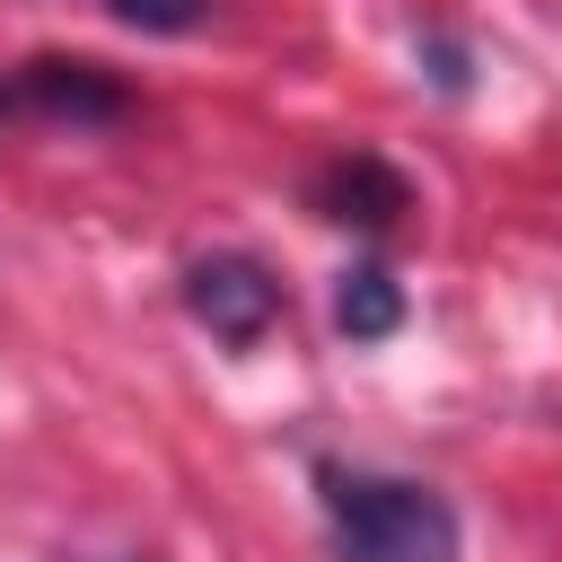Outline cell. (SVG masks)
<instances>
[{
    "mask_svg": "<svg viewBox=\"0 0 562 562\" xmlns=\"http://www.w3.org/2000/svg\"><path fill=\"white\" fill-rule=\"evenodd\" d=\"M0 114H9V88H0Z\"/></svg>",
    "mask_w": 562,
    "mask_h": 562,
    "instance_id": "7",
    "label": "cell"
},
{
    "mask_svg": "<svg viewBox=\"0 0 562 562\" xmlns=\"http://www.w3.org/2000/svg\"><path fill=\"white\" fill-rule=\"evenodd\" d=\"M184 307L193 325H211L220 342H255L272 316H281V281L255 263V255H202L184 272Z\"/></svg>",
    "mask_w": 562,
    "mask_h": 562,
    "instance_id": "2",
    "label": "cell"
},
{
    "mask_svg": "<svg viewBox=\"0 0 562 562\" xmlns=\"http://www.w3.org/2000/svg\"><path fill=\"white\" fill-rule=\"evenodd\" d=\"M26 105H44V114H70V123H114L132 97L97 70V61H61V53H44V61H26Z\"/></svg>",
    "mask_w": 562,
    "mask_h": 562,
    "instance_id": "4",
    "label": "cell"
},
{
    "mask_svg": "<svg viewBox=\"0 0 562 562\" xmlns=\"http://www.w3.org/2000/svg\"><path fill=\"white\" fill-rule=\"evenodd\" d=\"M395 325H404V290H395L378 263L334 272V334H342V342H386Z\"/></svg>",
    "mask_w": 562,
    "mask_h": 562,
    "instance_id": "5",
    "label": "cell"
},
{
    "mask_svg": "<svg viewBox=\"0 0 562 562\" xmlns=\"http://www.w3.org/2000/svg\"><path fill=\"white\" fill-rule=\"evenodd\" d=\"M114 18L140 26V35H193L211 18V0H114Z\"/></svg>",
    "mask_w": 562,
    "mask_h": 562,
    "instance_id": "6",
    "label": "cell"
},
{
    "mask_svg": "<svg viewBox=\"0 0 562 562\" xmlns=\"http://www.w3.org/2000/svg\"><path fill=\"white\" fill-rule=\"evenodd\" d=\"M316 483H325L342 562H457V509L430 483L360 474V465H325Z\"/></svg>",
    "mask_w": 562,
    "mask_h": 562,
    "instance_id": "1",
    "label": "cell"
},
{
    "mask_svg": "<svg viewBox=\"0 0 562 562\" xmlns=\"http://www.w3.org/2000/svg\"><path fill=\"white\" fill-rule=\"evenodd\" d=\"M316 211L342 220V228H395V220L413 211V184H404L386 158L351 149V158H334V167L316 176Z\"/></svg>",
    "mask_w": 562,
    "mask_h": 562,
    "instance_id": "3",
    "label": "cell"
}]
</instances>
